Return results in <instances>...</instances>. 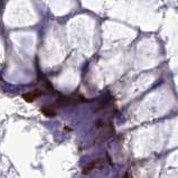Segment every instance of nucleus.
<instances>
[{
  "mask_svg": "<svg viewBox=\"0 0 178 178\" xmlns=\"http://www.w3.org/2000/svg\"><path fill=\"white\" fill-rule=\"evenodd\" d=\"M40 93H42L40 90H35V91H32V92H29V93L24 94L23 97L27 101V102H32L36 97H38L39 95H40Z\"/></svg>",
  "mask_w": 178,
  "mask_h": 178,
  "instance_id": "obj_1",
  "label": "nucleus"
},
{
  "mask_svg": "<svg viewBox=\"0 0 178 178\" xmlns=\"http://www.w3.org/2000/svg\"><path fill=\"white\" fill-rule=\"evenodd\" d=\"M42 112L44 114H45V116H47V117H54V116H55V111L53 110L52 108H49V107H44L42 109Z\"/></svg>",
  "mask_w": 178,
  "mask_h": 178,
  "instance_id": "obj_2",
  "label": "nucleus"
}]
</instances>
